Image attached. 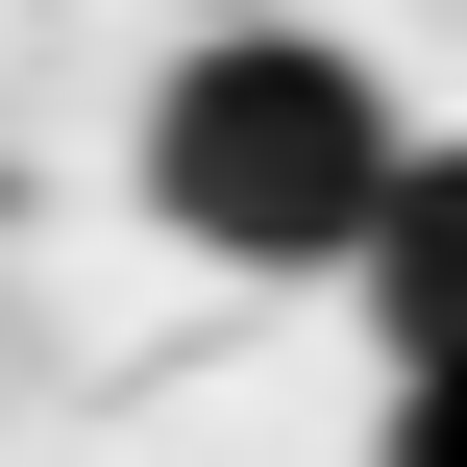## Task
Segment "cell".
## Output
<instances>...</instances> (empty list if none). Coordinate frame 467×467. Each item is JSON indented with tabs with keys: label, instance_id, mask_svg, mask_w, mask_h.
<instances>
[{
	"label": "cell",
	"instance_id": "cell-1",
	"mask_svg": "<svg viewBox=\"0 0 467 467\" xmlns=\"http://www.w3.org/2000/svg\"><path fill=\"white\" fill-rule=\"evenodd\" d=\"M148 222L172 246H222V271H369L394 246V197H419V123H394V74L345 49V25H197L172 74H148Z\"/></svg>",
	"mask_w": 467,
	"mask_h": 467
},
{
	"label": "cell",
	"instance_id": "cell-2",
	"mask_svg": "<svg viewBox=\"0 0 467 467\" xmlns=\"http://www.w3.org/2000/svg\"><path fill=\"white\" fill-rule=\"evenodd\" d=\"M369 345H394V369H467V123L419 148V197H394V246H369Z\"/></svg>",
	"mask_w": 467,
	"mask_h": 467
},
{
	"label": "cell",
	"instance_id": "cell-3",
	"mask_svg": "<svg viewBox=\"0 0 467 467\" xmlns=\"http://www.w3.org/2000/svg\"><path fill=\"white\" fill-rule=\"evenodd\" d=\"M369 467H467V369H394L369 394Z\"/></svg>",
	"mask_w": 467,
	"mask_h": 467
}]
</instances>
